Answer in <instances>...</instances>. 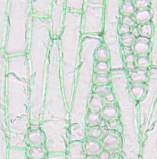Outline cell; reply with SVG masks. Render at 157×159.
Here are the masks:
<instances>
[{
	"label": "cell",
	"mask_w": 157,
	"mask_h": 159,
	"mask_svg": "<svg viewBox=\"0 0 157 159\" xmlns=\"http://www.w3.org/2000/svg\"><path fill=\"white\" fill-rule=\"evenodd\" d=\"M82 147L87 156H98L103 149L100 140L88 137L85 139Z\"/></svg>",
	"instance_id": "cell-8"
},
{
	"label": "cell",
	"mask_w": 157,
	"mask_h": 159,
	"mask_svg": "<svg viewBox=\"0 0 157 159\" xmlns=\"http://www.w3.org/2000/svg\"><path fill=\"white\" fill-rule=\"evenodd\" d=\"M28 159H45L47 150L44 146L29 147L27 150Z\"/></svg>",
	"instance_id": "cell-12"
},
{
	"label": "cell",
	"mask_w": 157,
	"mask_h": 159,
	"mask_svg": "<svg viewBox=\"0 0 157 159\" xmlns=\"http://www.w3.org/2000/svg\"><path fill=\"white\" fill-rule=\"evenodd\" d=\"M149 3L148 0H134V6L142 9L148 6Z\"/></svg>",
	"instance_id": "cell-30"
},
{
	"label": "cell",
	"mask_w": 157,
	"mask_h": 159,
	"mask_svg": "<svg viewBox=\"0 0 157 159\" xmlns=\"http://www.w3.org/2000/svg\"><path fill=\"white\" fill-rule=\"evenodd\" d=\"M110 159H124L121 153H115L114 155H111Z\"/></svg>",
	"instance_id": "cell-35"
},
{
	"label": "cell",
	"mask_w": 157,
	"mask_h": 159,
	"mask_svg": "<svg viewBox=\"0 0 157 159\" xmlns=\"http://www.w3.org/2000/svg\"><path fill=\"white\" fill-rule=\"evenodd\" d=\"M152 28L149 24H145L140 29V34L143 37H148L151 34Z\"/></svg>",
	"instance_id": "cell-26"
},
{
	"label": "cell",
	"mask_w": 157,
	"mask_h": 159,
	"mask_svg": "<svg viewBox=\"0 0 157 159\" xmlns=\"http://www.w3.org/2000/svg\"><path fill=\"white\" fill-rule=\"evenodd\" d=\"M101 121L102 119L100 113L88 112L85 118V124L87 127L100 126Z\"/></svg>",
	"instance_id": "cell-14"
},
{
	"label": "cell",
	"mask_w": 157,
	"mask_h": 159,
	"mask_svg": "<svg viewBox=\"0 0 157 159\" xmlns=\"http://www.w3.org/2000/svg\"><path fill=\"white\" fill-rule=\"evenodd\" d=\"M108 52L106 48L103 45L98 47L95 53V57L98 61H105L108 59Z\"/></svg>",
	"instance_id": "cell-19"
},
{
	"label": "cell",
	"mask_w": 157,
	"mask_h": 159,
	"mask_svg": "<svg viewBox=\"0 0 157 159\" xmlns=\"http://www.w3.org/2000/svg\"><path fill=\"white\" fill-rule=\"evenodd\" d=\"M109 81V76L105 73H98L94 77V82L96 85L106 84Z\"/></svg>",
	"instance_id": "cell-24"
},
{
	"label": "cell",
	"mask_w": 157,
	"mask_h": 159,
	"mask_svg": "<svg viewBox=\"0 0 157 159\" xmlns=\"http://www.w3.org/2000/svg\"><path fill=\"white\" fill-rule=\"evenodd\" d=\"M131 48L130 47H127V46H124L123 48H122V51L124 52V53L125 55H127L129 54H130L131 53Z\"/></svg>",
	"instance_id": "cell-34"
},
{
	"label": "cell",
	"mask_w": 157,
	"mask_h": 159,
	"mask_svg": "<svg viewBox=\"0 0 157 159\" xmlns=\"http://www.w3.org/2000/svg\"><path fill=\"white\" fill-rule=\"evenodd\" d=\"M121 11L125 14H130L134 13L135 11L134 4L130 1H125L122 4Z\"/></svg>",
	"instance_id": "cell-22"
},
{
	"label": "cell",
	"mask_w": 157,
	"mask_h": 159,
	"mask_svg": "<svg viewBox=\"0 0 157 159\" xmlns=\"http://www.w3.org/2000/svg\"><path fill=\"white\" fill-rule=\"evenodd\" d=\"M119 114L117 107L113 104L104 105L100 112L102 120L106 123L119 119Z\"/></svg>",
	"instance_id": "cell-10"
},
{
	"label": "cell",
	"mask_w": 157,
	"mask_h": 159,
	"mask_svg": "<svg viewBox=\"0 0 157 159\" xmlns=\"http://www.w3.org/2000/svg\"><path fill=\"white\" fill-rule=\"evenodd\" d=\"M66 0H52L50 19L53 39H58L61 35L66 14Z\"/></svg>",
	"instance_id": "cell-4"
},
{
	"label": "cell",
	"mask_w": 157,
	"mask_h": 159,
	"mask_svg": "<svg viewBox=\"0 0 157 159\" xmlns=\"http://www.w3.org/2000/svg\"><path fill=\"white\" fill-rule=\"evenodd\" d=\"M87 137L100 140L103 136L104 131L100 126L93 127H87L85 131Z\"/></svg>",
	"instance_id": "cell-15"
},
{
	"label": "cell",
	"mask_w": 157,
	"mask_h": 159,
	"mask_svg": "<svg viewBox=\"0 0 157 159\" xmlns=\"http://www.w3.org/2000/svg\"><path fill=\"white\" fill-rule=\"evenodd\" d=\"M32 0H9L4 52L7 56L25 54L32 26Z\"/></svg>",
	"instance_id": "cell-2"
},
{
	"label": "cell",
	"mask_w": 157,
	"mask_h": 159,
	"mask_svg": "<svg viewBox=\"0 0 157 159\" xmlns=\"http://www.w3.org/2000/svg\"><path fill=\"white\" fill-rule=\"evenodd\" d=\"M49 17H33L29 46L27 51L29 66V89L32 94H41L45 88L47 63L52 40Z\"/></svg>",
	"instance_id": "cell-1"
},
{
	"label": "cell",
	"mask_w": 157,
	"mask_h": 159,
	"mask_svg": "<svg viewBox=\"0 0 157 159\" xmlns=\"http://www.w3.org/2000/svg\"><path fill=\"white\" fill-rule=\"evenodd\" d=\"M110 91V88L107 84L96 85L93 89V93L103 96L107 93Z\"/></svg>",
	"instance_id": "cell-23"
},
{
	"label": "cell",
	"mask_w": 157,
	"mask_h": 159,
	"mask_svg": "<svg viewBox=\"0 0 157 159\" xmlns=\"http://www.w3.org/2000/svg\"><path fill=\"white\" fill-rule=\"evenodd\" d=\"M111 155V152L110 151L103 148L98 154L97 157L98 159H110Z\"/></svg>",
	"instance_id": "cell-29"
},
{
	"label": "cell",
	"mask_w": 157,
	"mask_h": 159,
	"mask_svg": "<svg viewBox=\"0 0 157 159\" xmlns=\"http://www.w3.org/2000/svg\"><path fill=\"white\" fill-rule=\"evenodd\" d=\"M26 140L29 147L43 146L45 142V135L39 128L31 129L27 133Z\"/></svg>",
	"instance_id": "cell-9"
},
{
	"label": "cell",
	"mask_w": 157,
	"mask_h": 159,
	"mask_svg": "<svg viewBox=\"0 0 157 159\" xmlns=\"http://www.w3.org/2000/svg\"><path fill=\"white\" fill-rule=\"evenodd\" d=\"M151 14L148 10H141L135 14V19L137 22H145L151 18Z\"/></svg>",
	"instance_id": "cell-20"
},
{
	"label": "cell",
	"mask_w": 157,
	"mask_h": 159,
	"mask_svg": "<svg viewBox=\"0 0 157 159\" xmlns=\"http://www.w3.org/2000/svg\"><path fill=\"white\" fill-rule=\"evenodd\" d=\"M81 0H66V11L76 12L81 9Z\"/></svg>",
	"instance_id": "cell-18"
},
{
	"label": "cell",
	"mask_w": 157,
	"mask_h": 159,
	"mask_svg": "<svg viewBox=\"0 0 157 159\" xmlns=\"http://www.w3.org/2000/svg\"><path fill=\"white\" fill-rule=\"evenodd\" d=\"M121 41L124 46L130 47L134 42V36L132 34H125L122 35L121 38Z\"/></svg>",
	"instance_id": "cell-25"
},
{
	"label": "cell",
	"mask_w": 157,
	"mask_h": 159,
	"mask_svg": "<svg viewBox=\"0 0 157 159\" xmlns=\"http://www.w3.org/2000/svg\"><path fill=\"white\" fill-rule=\"evenodd\" d=\"M86 159H98L97 156H87Z\"/></svg>",
	"instance_id": "cell-38"
},
{
	"label": "cell",
	"mask_w": 157,
	"mask_h": 159,
	"mask_svg": "<svg viewBox=\"0 0 157 159\" xmlns=\"http://www.w3.org/2000/svg\"><path fill=\"white\" fill-rule=\"evenodd\" d=\"M150 48L149 40L145 37H139L134 43V51L140 55L146 54Z\"/></svg>",
	"instance_id": "cell-13"
},
{
	"label": "cell",
	"mask_w": 157,
	"mask_h": 159,
	"mask_svg": "<svg viewBox=\"0 0 157 159\" xmlns=\"http://www.w3.org/2000/svg\"><path fill=\"white\" fill-rule=\"evenodd\" d=\"M126 67L129 70H134L135 68V65L134 62H130V63H127L126 64Z\"/></svg>",
	"instance_id": "cell-36"
},
{
	"label": "cell",
	"mask_w": 157,
	"mask_h": 159,
	"mask_svg": "<svg viewBox=\"0 0 157 159\" xmlns=\"http://www.w3.org/2000/svg\"><path fill=\"white\" fill-rule=\"evenodd\" d=\"M103 100L104 103L106 104H113L115 101V96L114 94L111 92V91L108 93H107L106 94H104L103 96Z\"/></svg>",
	"instance_id": "cell-28"
},
{
	"label": "cell",
	"mask_w": 157,
	"mask_h": 159,
	"mask_svg": "<svg viewBox=\"0 0 157 159\" xmlns=\"http://www.w3.org/2000/svg\"><path fill=\"white\" fill-rule=\"evenodd\" d=\"M109 68V64L106 61H98L94 66V69L98 74L107 72Z\"/></svg>",
	"instance_id": "cell-21"
},
{
	"label": "cell",
	"mask_w": 157,
	"mask_h": 159,
	"mask_svg": "<svg viewBox=\"0 0 157 159\" xmlns=\"http://www.w3.org/2000/svg\"><path fill=\"white\" fill-rule=\"evenodd\" d=\"M9 0H0V54L4 51L7 30V14Z\"/></svg>",
	"instance_id": "cell-6"
},
{
	"label": "cell",
	"mask_w": 157,
	"mask_h": 159,
	"mask_svg": "<svg viewBox=\"0 0 157 159\" xmlns=\"http://www.w3.org/2000/svg\"><path fill=\"white\" fill-rule=\"evenodd\" d=\"M130 78L131 80L136 83L143 82L146 78V73L143 70H137L130 73Z\"/></svg>",
	"instance_id": "cell-16"
},
{
	"label": "cell",
	"mask_w": 157,
	"mask_h": 159,
	"mask_svg": "<svg viewBox=\"0 0 157 159\" xmlns=\"http://www.w3.org/2000/svg\"><path fill=\"white\" fill-rule=\"evenodd\" d=\"M104 104L103 96L93 93L90 96L88 102V111L100 113L105 105Z\"/></svg>",
	"instance_id": "cell-11"
},
{
	"label": "cell",
	"mask_w": 157,
	"mask_h": 159,
	"mask_svg": "<svg viewBox=\"0 0 157 159\" xmlns=\"http://www.w3.org/2000/svg\"><path fill=\"white\" fill-rule=\"evenodd\" d=\"M103 148L111 152H117L121 148L122 140L121 135L117 131L111 130L103 135L100 139Z\"/></svg>",
	"instance_id": "cell-5"
},
{
	"label": "cell",
	"mask_w": 157,
	"mask_h": 159,
	"mask_svg": "<svg viewBox=\"0 0 157 159\" xmlns=\"http://www.w3.org/2000/svg\"><path fill=\"white\" fill-rule=\"evenodd\" d=\"M122 22H123V24H127V25H130V26L134 24L133 19L128 16H125L122 17Z\"/></svg>",
	"instance_id": "cell-32"
},
{
	"label": "cell",
	"mask_w": 157,
	"mask_h": 159,
	"mask_svg": "<svg viewBox=\"0 0 157 159\" xmlns=\"http://www.w3.org/2000/svg\"><path fill=\"white\" fill-rule=\"evenodd\" d=\"M130 25H128L127 24H122V25H120L119 27V32L121 34H122V35H125V34H127L130 31Z\"/></svg>",
	"instance_id": "cell-31"
},
{
	"label": "cell",
	"mask_w": 157,
	"mask_h": 159,
	"mask_svg": "<svg viewBox=\"0 0 157 159\" xmlns=\"http://www.w3.org/2000/svg\"><path fill=\"white\" fill-rule=\"evenodd\" d=\"M80 19L78 13L66 11L59 37L61 79L66 93L70 91L75 80Z\"/></svg>",
	"instance_id": "cell-3"
},
{
	"label": "cell",
	"mask_w": 157,
	"mask_h": 159,
	"mask_svg": "<svg viewBox=\"0 0 157 159\" xmlns=\"http://www.w3.org/2000/svg\"><path fill=\"white\" fill-rule=\"evenodd\" d=\"M52 0H32V14L39 17H50Z\"/></svg>",
	"instance_id": "cell-7"
},
{
	"label": "cell",
	"mask_w": 157,
	"mask_h": 159,
	"mask_svg": "<svg viewBox=\"0 0 157 159\" xmlns=\"http://www.w3.org/2000/svg\"><path fill=\"white\" fill-rule=\"evenodd\" d=\"M134 58H135V56L134 54H129L127 55H125V62L127 63H130V62H133L134 60Z\"/></svg>",
	"instance_id": "cell-33"
},
{
	"label": "cell",
	"mask_w": 157,
	"mask_h": 159,
	"mask_svg": "<svg viewBox=\"0 0 157 159\" xmlns=\"http://www.w3.org/2000/svg\"><path fill=\"white\" fill-rule=\"evenodd\" d=\"M145 92V87L140 84H136L131 88V93L134 98L137 101L140 100L144 96Z\"/></svg>",
	"instance_id": "cell-17"
},
{
	"label": "cell",
	"mask_w": 157,
	"mask_h": 159,
	"mask_svg": "<svg viewBox=\"0 0 157 159\" xmlns=\"http://www.w3.org/2000/svg\"><path fill=\"white\" fill-rule=\"evenodd\" d=\"M138 34H139V31H138V29L134 28L132 30V35L134 37H137L138 35Z\"/></svg>",
	"instance_id": "cell-37"
},
{
	"label": "cell",
	"mask_w": 157,
	"mask_h": 159,
	"mask_svg": "<svg viewBox=\"0 0 157 159\" xmlns=\"http://www.w3.org/2000/svg\"><path fill=\"white\" fill-rule=\"evenodd\" d=\"M149 60L144 56H141L137 60V65L140 68H146L149 65Z\"/></svg>",
	"instance_id": "cell-27"
}]
</instances>
